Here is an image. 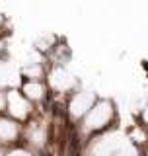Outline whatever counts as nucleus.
I'll list each match as a JSON object with an SVG mask.
<instances>
[{"label":"nucleus","mask_w":148,"mask_h":156,"mask_svg":"<svg viewBox=\"0 0 148 156\" xmlns=\"http://www.w3.org/2000/svg\"><path fill=\"white\" fill-rule=\"evenodd\" d=\"M18 135V125L14 121L0 119V139L2 140H12Z\"/></svg>","instance_id":"1"},{"label":"nucleus","mask_w":148,"mask_h":156,"mask_svg":"<svg viewBox=\"0 0 148 156\" xmlns=\"http://www.w3.org/2000/svg\"><path fill=\"white\" fill-rule=\"evenodd\" d=\"M2 107H4V96L0 94V109H2Z\"/></svg>","instance_id":"2"}]
</instances>
